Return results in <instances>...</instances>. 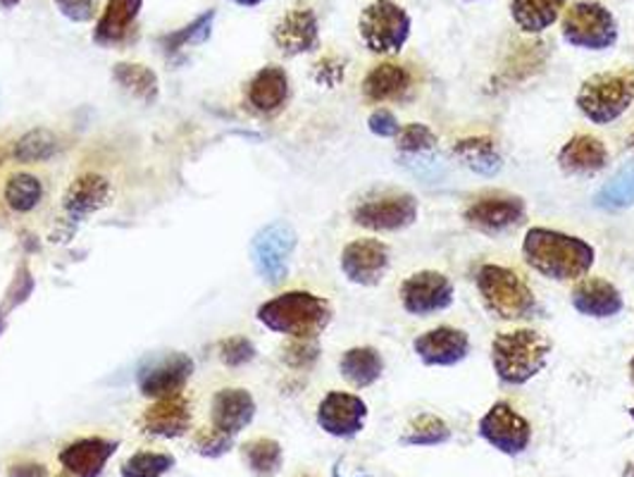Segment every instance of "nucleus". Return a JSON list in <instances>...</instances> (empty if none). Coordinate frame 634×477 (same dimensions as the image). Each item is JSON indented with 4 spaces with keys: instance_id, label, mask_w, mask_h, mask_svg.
<instances>
[{
    "instance_id": "f257e3e1",
    "label": "nucleus",
    "mask_w": 634,
    "mask_h": 477,
    "mask_svg": "<svg viewBox=\"0 0 634 477\" xmlns=\"http://www.w3.org/2000/svg\"><path fill=\"white\" fill-rule=\"evenodd\" d=\"M523 258L537 275L551 282H579L589 275L597 251L589 241L549 227H529L523 239Z\"/></svg>"
},
{
    "instance_id": "f03ea898",
    "label": "nucleus",
    "mask_w": 634,
    "mask_h": 477,
    "mask_svg": "<svg viewBox=\"0 0 634 477\" xmlns=\"http://www.w3.org/2000/svg\"><path fill=\"white\" fill-rule=\"evenodd\" d=\"M258 320L291 339H318L330 325L332 306L310 291H284L258 308Z\"/></svg>"
},
{
    "instance_id": "7ed1b4c3",
    "label": "nucleus",
    "mask_w": 634,
    "mask_h": 477,
    "mask_svg": "<svg viewBox=\"0 0 634 477\" xmlns=\"http://www.w3.org/2000/svg\"><path fill=\"white\" fill-rule=\"evenodd\" d=\"M551 342L541 332L521 327L499 332L491 342V366L503 384L521 386L547 368Z\"/></svg>"
},
{
    "instance_id": "20e7f679",
    "label": "nucleus",
    "mask_w": 634,
    "mask_h": 477,
    "mask_svg": "<svg viewBox=\"0 0 634 477\" xmlns=\"http://www.w3.org/2000/svg\"><path fill=\"white\" fill-rule=\"evenodd\" d=\"M475 285L485 311L491 318L503 322H523L537 318L539 313L535 291L511 267L487 263L477 270Z\"/></svg>"
},
{
    "instance_id": "39448f33",
    "label": "nucleus",
    "mask_w": 634,
    "mask_h": 477,
    "mask_svg": "<svg viewBox=\"0 0 634 477\" xmlns=\"http://www.w3.org/2000/svg\"><path fill=\"white\" fill-rule=\"evenodd\" d=\"M575 106L591 124L606 127L620 120L634 106V72L591 74L589 80L582 82Z\"/></svg>"
},
{
    "instance_id": "423d86ee",
    "label": "nucleus",
    "mask_w": 634,
    "mask_h": 477,
    "mask_svg": "<svg viewBox=\"0 0 634 477\" xmlns=\"http://www.w3.org/2000/svg\"><path fill=\"white\" fill-rule=\"evenodd\" d=\"M410 27V15L394 0H372L358 20L362 44L378 56H398L408 44Z\"/></svg>"
},
{
    "instance_id": "0eeeda50",
    "label": "nucleus",
    "mask_w": 634,
    "mask_h": 477,
    "mask_svg": "<svg viewBox=\"0 0 634 477\" xmlns=\"http://www.w3.org/2000/svg\"><path fill=\"white\" fill-rule=\"evenodd\" d=\"M563 38L582 50H608L618 41V20L597 0H577L565 10Z\"/></svg>"
},
{
    "instance_id": "6e6552de",
    "label": "nucleus",
    "mask_w": 634,
    "mask_h": 477,
    "mask_svg": "<svg viewBox=\"0 0 634 477\" xmlns=\"http://www.w3.org/2000/svg\"><path fill=\"white\" fill-rule=\"evenodd\" d=\"M453 296V282L436 270H420V273L406 277L398 287V299L404 311L416 318H430L436 313H444L451 308Z\"/></svg>"
},
{
    "instance_id": "1a4fd4ad",
    "label": "nucleus",
    "mask_w": 634,
    "mask_h": 477,
    "mask_svg": "<svg viewBox=\"0 0 634 477\" xmlns=\"http://www.w3.org/2000/svg\"><path fill=\"white\" fill-rule=\"evenodd\" d=\"M482 440L506 456H521L533 442V425L509 402H497L477 425Z\"/></svg>"
},
{
    "instance_id": "9d476101",
    "label": "nucleus",
    "mask_w": 634,
    "mask_h": 477,
    "mask_svg": "<svg viewBox=\"0 0 634 477\" xmlns=\"http://www.w3.org/2000/svg\"><path fill=\"white\" fill-rule=\"evenodd\" d=\"M296 249V231L289 223H272L253 239V263L267 285L287 279L289 261Z\"/></svg>"
},
{
    "instance_id": "9b49d317",
    "label": "nucleus",
    "mask_w": 634,
    "mask_h": 477,
    "mask_svg": "<svg viewBox=\"0 0 634 477\" xmlns=\"http://www.w3.org/2000/svg\"><path fill=\"white\" fill-rule=\"evenodd\" d=\"M418 199L412 193H390L358 203L354 223L370 231H400L418 220Z\"/></svg>"
},
{
    "instance_id": "f8f14e48",
    "label": "nucleus",
    "mask_w": 634,
    "mask_h": 477,
    "mask_svg": "<svg viewBox=\"0 0 634 477\" xmlns=\"http://www.w3.org/2000/svg\"><path fill=\"white\" fill-rule=\"evenodd\" d=\"M527 215V205L521 196H509V193H487L472 201L463 211V220L482 235L497 237L503 231L521 225Z\"/></svg>"
},
{
    "instance_id": "ddd939ff",
    "label": "nucleus",
    "mask_w": 634,
    "mask_h": 477,
    "mask_svg": "<svg viewBox=\"0 0 634 477\" xmlns=\"http://www.w3.org/2000/svg\"><path fill=\"white\" fill-rule=\"evenodd\" d=\"M390 265L392 251L380 239H356L342 251V273L358 287H378Z\"/></svg>"
},
{
    "instance_id": "4468645a",
    "label": "nucleus",
    "mask_w": 634,
    "mask_h": 477,
    "mask_svg": "<svg viewBox=\"0 0 634 477\" xmlns=\"http://www.w3.org/2000/svg\"><path fill=\"white\" fill-rule=\"evenodd\" d=\"M412 351L418 360L427 368H453L463 363L470 354V337L468 332L458 327H434L430 332H422L420 337L412 342Z\"/></svg>"
},
{
    "instance_id": "2eb2a0df",
    "label": "nucleus",
    "mask_w": 634,
    "mask_h": 477,
    "mask_svg": "<svg viewBox=\"0 0 634 477\" xmlns=\"http://www.w3.org/2000/svg\"><path fill=\"white\" fill-rule=\"evenodd\" d=\"M368 420V404L348 392H330L318 406V425L332 437L351 440L360 434Z\"/></svg>"
},
{
    "instance_id": "dca6fc26",
    "label": "nucleus",
    "mask_w": 634,
    "mask_h": 477,
    "mask_svg": "<svg viewBox=\"0 0 634 477\" xmlns=\"http://www.w3.org/2000/svg\"><path fill=\"white\" fill-rule=\"evenodd\" d=\"M193 372L191 358L184 354H167L153 360L148 368L141 370L139 386L141 394L148 398H165L181 394Z\"/></svg>"
},
{
    "instance_id": "f3484780",
    "label": "nucleus",
    "mask_w": 634,
    "mask_h": 477,
    "mask_svg": "<svg viewBox=\"0 0 634 477\" xmlns=\"http://www.w3.org/2000/svg\"><path fill=\"white\" fill-rule=\"evenodd\" d=\"M284 56H303L320 46V24L310 8H294L284 15L272 32Z\"/></svg>"
},
{
    "instance_id": "a211bd4d",
    "label": "nucleus",
    "mask_w": 634,
    "mask_h": 477,
    "mask_svg": "<svg viewBox=\"0 0 634 477\" xmlns=\"http://www.w3.org/2000/svg\"><path fill=\"white\" fill-rule=\"evenodd\" d=\"M571 303L579 315L597 320L615 318L625 306L620 289L603 277H582L571 294Z\"/></svg>"
},
{
    "instance_id": "6ab92c4d",
    "label": "nucleus",
    "mask_w": 634,
    "mask_h": 477,
    "mask_svg": "<svg viewBox=\"0 0 634 477\" xmlns=\"http://www.w3.org/2000/svg\"><path fill=\"white\" fill-rule=\"evenodd\" d=\"M191 428V402L184 394L155 398L141 416V430L153 437H181Z\"/></svg>"
},
{
    "instance_id": "aec40b11",
    "label": "nucleus",
    "mask_w": 634,
    "mask_h": 477,
    "mask_svg": "<svg viewBox=\"0 0 634 477\" xmlns=\"http://www.w3.org/2000/svg\"><path fill=\"white\" fill-rule=\"evenodd\" d=\"M115 442L103 437H84L60 451L62 473L70 477H98L106 468L108 458L115 454Z\"/></svg>"
},
{
    "instance_id": "412c9836",
    "label": "nucleus",
    "mask_w": 634,
    "mask_h": 477,
    "mask_svg": "<svg viewBox=\"0 0 634 477\" xmlns=\"http://www.w3.org/2000/svg\"><path fill=\"white\" fill-rule=\"evenodd\" d=\"M112 199V187L103 175H82L68 187L62 196V208L72 220H84L88 215H96L106 208Z\"/></svg>"
},
{
    "instance_id": "4be33fe9",
    "label": "nucleus",
    "mask_w": 634,
    "mask_h": 477,
    "mask_svg": "<svg viewBox=\"0 0 634 477\" xmlns=\"http://www.w3.org/2000/svg\"><path fill=\"white\" fill-rule=\"evenodd\" d=\"M559 167L573 177L597 175L608 167V148L597 136L575 134L559 151Z\"/></svg>"
},
{
    "instance_id": "5701e85b",
    "label": "nucleus",
    "mask_w": 634,
    "mask_h": 477,
    "mask_svg": "<svg viewBox=\"0 0 634 477\" xmlns=\"http://www.w3.org/2000/svg\"><path fill=\"white\" fill-rule=\"evenodd\" d=\"M255 416V402L246 390H223L217 392L211 406L213 428L235 437Z\"/></svg>"
},
{
    "instance_id": "b1692460",
    "label": "nucleus",
    "mask_w": 634,
    "mask_h": 477,
    "mask_svg": "<svg viewBox=\"0 0 634 477\" xmlns=\"http://www.w3.org/2000/svg\"><path fill=\"white\" fill-rule=\"evenodd\" d=\"M144 0H108L106 10L100 12L94 38L100 46H118L127 41L134 29L139 10Z\"/></svg>"
},
{
    "instance_id": "393cba45",
    "label": "nucleus",
    "mask_w": 634,
    "mask_h": 477,
    "mask_svg": "<svg viewBox=\"0 0 634 477\" xmlns=\"http://www.w3.org/2000/svg\"><path fill=\"white\" fill-rule=\"evenodd\" d=\"M410 84H412L410 72L404 64L380 62L374 64L366 80H362V96L370 103H390L404 96Z\"/></svg>"
},
{
    "instance_id": "a878e982",
    "label": "nucleus",
    "mask_w": 634,
    "mask_h": 477,
    "mask_svg": "<svg viewBox=\"0 0 634 477\" xmlns=\"http://www.w3.org/2000/svg\"><path fill=\"white\" fill-rule=\"evenodd\" d=\"M289 100V76L279 64H267L249 84V103L261 112H275Z\"/></svg>"
},
{
    "instance_id": "bb28decb",
    "label": "nucleus",
    "mask_w": 634,
    "mask_h": 477,
    "mask_svg": "<svg viewBox=\"0 0 634 477\" xmlns=\"http://www.w3.org/2000/svg\"><path fill=\"white\" fill-rule=\"evenodd\" d=\"M339 372L348 384L356 386V390H366V386H372L382 378L384 358L378 349H372V346H356V349H348L342 356Z\"/></svg>"
},
{
    "instance_id": "cd10ccee",
    "label": "nucleus",
    "mask_w": 634,
    "mask_h": 477,
    "mask_svg": "<svg viewBox=\"0 0 634 477\" xmlns=\"http://www.w3.org/2000/svg\"><path fill=\"white\" fill-rule=\"evenodd\" d=\"M567 0H511V17L525 34H541L559 22Z\"/></svg>"
},
{
    "instance_id": "c85d7f7f",
    "label": "nucleus",
    "mask_w": 634,
    "mask_h": 477,
    "mask_svg": "<svg viewBox=\"0 0 634 477\" xmlns=\"http://www.w3.org/2000/svg\"><path fill=\"white\" fill-rule=\"evenodd\" d=\"M453 156L468 167V170L485 177H494L503 167V158L494 139L489 136H468L456 141L453 144Z\"/></svg>"
},
{
    "instance_id": "c756f323",
    "label": "nucleus",
    "mask_w": 634,
    "mask_h": 477,
    "mask_svg": "<svg viewBox=\"0 0 634 477\" xmlns=\"http://www.w3.org/2000/svg\"><path fill=\"white\" fill-rule=\"evenodd\" d=\"M594 203L608 213L627 211L630 205H634V160H630L625 167H620L615 177L608 179V182L599 189L597 196H594Z\"/></svg>"
},
{
    "instance_id": "7c9ffc66",
    "label": "nucleus",
    "mask_w": 634,
    "mask_h": 477,
    "mask_svg": "<svg viewBox=\"0 0 634 477\" xmlns=\"http://www.w3.org/2000/svg\"><path fill=\"white\" fill-rule=\"evenodd\" d=\"M44 199L41 179L29 172H15L5 182V203L15 213H32Z\"/></svg>"
},
{
    "instance_id": "2f4dec72",
    "label": "nucleus",
    "mask_w": 634,
    "mask_h": 477,
    "mask_svg": "<svg viewBox=\"0 0 634 477\" xmlns=\"http://www.w3.org/2000/svg\"><path fill=\"white\" fill-rule=\"evenodd\" d=\"M451 440L448 425L432 414H420L408 422V428L400 437L404 446H439Z\"/></svg>"
},
{
    "instance_id": "473e14b6",
    "label": "nucleus",
    "mask_w": 634,
    "mask_h": 477,
    "mask_svg": "<svg viewBox=\"0 0 634 477\" xmlns=\"http://www.w3.org/2000/svg\"><path fill=\"white\" fill-rule=\"evenodd\" d=\"M112 74H115V80H118V84L124 86L132 96L146 103H153L155 98H158V92H160L158 76H155V72H151L148 68H144V64L120 62Z\"/></svg>"
},
{
    "instance_id": "72a5a7b5",
    "label": "nucleus",
    "mask_w": 634,
    "mask_h": 477,
    "mask_svg": "<svg viewBox=\"0 0 634 477\" xmlns=\"http://www.w3.org/2000/svg\"><path fill=\"white\" fill-rule=\"evenodd\" d=\"M282 446L275 440H267V437H258L243 444V461L255 475L261 477H272L277 475L282 468Z\"/></svg>"
},
{
    "instance_id": "f704fd0d",
    "label": "nucleus",
    "mask_w": 634,
    "mask_h": 477,
    "mask_svg": "<svg viewBox=\"0 0 634 477\" xmlns=\"http://www.w3.org/2000/svg\"><path fill=\"white\" fill-rule=\"evenodd\" d=\"M439 139L427 124L410 122L406 127H400V132L396 136V148L404 156H427V153L436 151Z\"/></svg>"
},
{
    "instance_id": "c9c22d12",
    "label": "nucleus",
    "mask_w": 634,
    "mask_h": 477,
    "mask_svg": "<svg viewBox=\"0 0 634 477\" xmlns=\"http://www.w3.org/2000/svg\"><path fill=\"white\" fill-rule=\"evenodd\" d=\"M58 148L56 136L48 129H34V132L24 134L15 146V158L20 163H41L53 156Z\"/></svg>"
},
{
    "instance_id": "e433bc0d",
    "label": "nucleus",
    "mask_w": 634,
    "mask_h": 477,
    "mask_svg": "<svg viewBox=\"0 0 634 477\" xmlns=\"http://www.w3.org/2000/svg\"><path fill=\"white\" fill-rule=\"evenodd\" d=\"M175 466V458L160 451H139L132 458L124 461L122 477H163Z\"/></svg>"
},
{
    "instance_id": "4c0bfd02",
    "label": "nucleus",
    "mask_w": 634,
    "mask_h": 477,
    "mask_svg": "<svg viewBox=\"0 0 634 477\" xmlns=\"http://www.w3.org/2000/svg\"><path fill=\"white\" fill-rule=\"evenodd\" d=\"M193 446H196V451L203 456H211V458L223 456L231 446V434L217 430L211 425V428H201L196 432V437H193Z\"/></svg>"
},
{
    "instance_id": "58836bf2",
    "label": "nucleus",
    "mask_w": 634,
    "mask_h": 477,
    "mask_svg": "<svg viewBox=\"0 0 634 477\" xmlns=\"http://www.w3.org/2000/svg\"><path fill=\"white\" fill-rule=\"evenodd\" d=\"M320 349L315 339H291V344L284 349V360L291 368H308L315 363Z\"/></svg>"
},
{
    "instance_id": "ea45409f",
    "label": "nucleus",
    "mask_w": 634,
    "mask_h": 477,
    "mask_svg": "<svg viewBox=\"0 0 634 477\" xmlns=\"http://www.w3.org/2000/svg\"><path fill=\"white\" fill-rule=\"evenodd\" d=\"M253 356H255L253 344L246 337H231L223 344V363L229 368H239L243 363H249V360H253Z\"/></svg>"
},
{
    "instance_id": "a19ab883",
    "label": "nucleus",
    "mask_w": 634,
    "mask_h": 477,
    "mask_svg": "<svg viewBox=\"0 0 634 477\" xmlns=\"http://www.w3.org/2000/svg\"><path fill=\"white\" fill-rule=\"evenodd\" d=\"M400 127L404 124L398 122V118L390 108H378L368 120V129L380 139H396L400 132Z\"/></svg>"
},
{
    "instance_id": "79ce46f5",
    "label": "nucleus",
    "mask_w": 634,
    "mask_h": 477,
    "mask_svg": "<svg viewBox=\"0 0 634 477\" xmlns=\"http://www.w3.org/2000/svg\"><path fill=\"white\" fill-rule=\"evenodd\" d=\"M56 5L72 22H91L98 12L100 0H56Z\"/></svg>"
},
{
    "instance_id": "37998d69",
    "label": "nucleus",
    "mask_w": 634,
    "mask_h": 477,
    "mask_svg": "<svg viewBox=\"0 0 634 477\" xmlns=\"http://www.w3.org/2000/svg\"><path fill=\"white\" fill-rule=\"evenodd\" d=\"M211 22H213V12L199 17L196 22L191 24V27H187L181 34H175L172 38H167V41H172V46H181L187 41H203V38L211 34Z\"/></svg>"
},
{
    "instance_id": "c03bdc74",
    "label": "nucleus",
    "mask_w": 634,
    "mask_h": 477,
    "mask_svg": "<svg viewBox=\"0 0 634 477\" xmlns=\"http://www.w3.org/2000/svg\"><path fill=\"white\" fill-rule=\"evenodd\" d=\"M10 477H48V473L44 466H38V463H27V466L10 468Z\"/></svg>"
},
{
    "instance_id": "a18cd8bd",
    "label": "nucleus",
    "mask_w": 634,
    "mask_h": 477,
    "mask_svg": "<svg viewBox=\"0 0 634 477\" xmlns=\"http://www.w3.org/2000/svg\"><path fill=\"white\" fill-rule=\"evenodd\" d=\"M237 5H243V8H253V5H261L263 0H235Z\"/></svg>"
},
{
    "instance_id": "49530a36",
    "label": "nucleus",
    "mask_w": 634,
    "mask_h": 477,
    "mask_svg": "<svg viewBox=\"0 0 634 477\" xmlns=\"http://www.w3.org/2000/svg\"><path fill=\"white\" fill-rule=\"evenodd\" d=\"M623 477H634V461L627 463L625 470H623Z\"/></svg>"
},
{
    "instance_id": "de8ad7c7",
    "label": "nucleus",
    "mask_w": 634,
    "mask_h": 477,
    "mask_svg": "<svg viewBox=\"0 0 634 477\" xmlns=\"http://www.w3.org/2000/svg\"><path fill=\"white\" fill-rule=\"evenodd\" d=\"M20 3H22V0H0V5H3V8H15Z\"/></svg>"
},
{
    "instance_id": "09e8293b",
    "label": "nucleus",
    "mask_w": 634,
    "mask_h": 477,
    "mask_svg": "<svg viewBox=\"0 0 634 477\" xmlns=\"http://www.w3.org/2000/svg\"><path fill=\"white\" fill-rule=\"evenodd\" d=\"M630 382L634 384V356H632V360H630Z\"/></svg>"
},
{
    "instance_id": "8fccbe9b",
    "label": "nucleus",
    "mask_w": 634,
    "mask_h": 477,
    "mask_svg": "<svg viewBox=\"0 0 634 477\" xmlns=\"http://www.w3.org/2000/svg\"><path fill=\"white\" fill-rule=\"evenodd\" d=\"M627 414H630V418H632V420H634V406H632V408H630V410H627Z\"/></svg>"
},
{
    "instance_id": "3c124183",
    "label": "nucleus",
    "mask_w": 634,
    "mask_h": 477,
    "mask_svg": "<svg viewBox=\"0 0 634 477\" xmlns=\"http://www.w3.org/2000/svg\"><path fill=\"white\" fill-rule=\"evenodd\" d=\"M58 477H70V475H64V473H60V475H58Z\"/></svg>"
}]
</instances>
